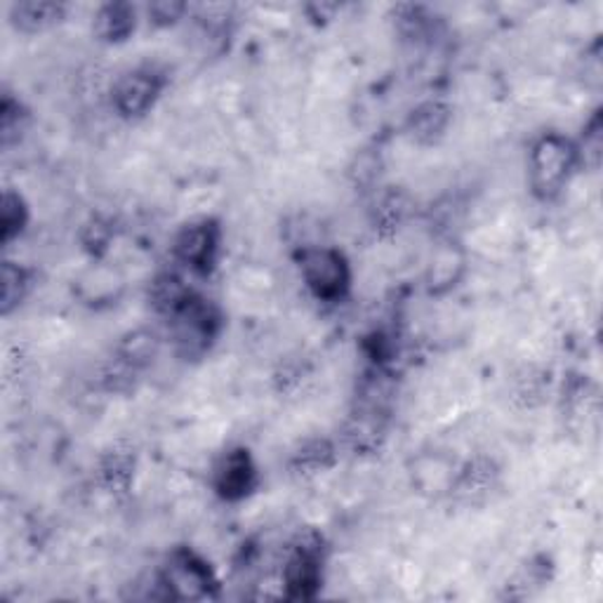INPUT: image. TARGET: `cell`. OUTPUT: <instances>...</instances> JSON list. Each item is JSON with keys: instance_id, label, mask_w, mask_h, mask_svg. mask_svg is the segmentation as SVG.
I'll return each mask as SVG.
<instances>
[{"instance_id": "6da1fadb", "label": "cell", "mask_w": 603, "mask_h": 603, "mask_svg": "<svg viewBox=\"0 0 603 603\" xmlns=\"http://www.w3.org/2000/svg\"><path fill=\"white\" fill-rule=\"evenodd\" d=\"M580 165L578 146L566 134L547 132L533 144L528 156V182L540 201H554L568 187Z\"/></svg>"}, {"instance_id": "7a4b0ae2", "label": "cell", "mask_w": 603, "mask_h": 603, "mask_svg": "<svg viewBox=\"0 0 603 603\" xmlns=\"http://www.w3.org/2000/svg\"><path fill=\"white\" fill-rule=\"evenodd\" d=\"M170 335L175 352L185 360L203 358L222 333V311L213 299L191 293L185 305L170 316Z\"/></svg>"}, {"instance_id": "3957f363", "label": "cell", "mask_w": 603, "mask_h": 603, "mask_svg": "<svg viewBox=\"0 0 603 603\" xmlns=\"http://www.w3.org/2000/svg\"><path fill=\"white\" fill-rule=\"evenodd\" d=\"M302 279L314 297L340 302L352 285V267L344 252L330 246H305L297 255Z\"/></svg>"}, {"instance_id": "277c9868", "label": "cell", "mask_w": 603, "mask_h": 603, "mask_svg": "<svg viewBox=\"0 0 603 603\" xmlns=\"http://www.w3.org/2000/svg\"><path fill=\"white\" fill-rule=\"evenodd\" d=\"M158 584L165 587V596L177 601H199L213 596L215 576L199 554L191 549H175L163 566Z\"/></svg>"}, {"instance_id": "5b68a950", "label": "cell", "mask_w": 603, "mask_h": 603, "mask_svg": "<svg viewBox=\"0 0 603 603\" xmlns=\"http://www.w3.org/2000/svg\"><path fill=\"white\" fill-rule=\"evenodd\" d=\"M165 73L154 64H142L126 71L111 87V104L118 116L138 120L156 107L165 90Z\"/></svg>"}, {"instance_id": "8992f818", "label": "cell", "mask_w": 603, "mask_h": 603, "mask_svg": "<svg viewBox=\"0 0 603 603\" xmlns=\"http://www.w3.org/2000/svg\"><path fill=\"white\" fill-rule=\"evenodd\" d=\"M222 244V226L213 217H201L185 224L177 232L173 252L175 258L196 274H210L217 264Z\"/></svg>"}, {"instance_id": "52a82bcc", "label": "cell", "mask_w": 603, "mask_h": 603, "mask_svg": "<svg viewBox=\"0 0 603 603\" xmlns=\"http://www.w3.org/2000/svg\"><path fill=\"white\" fill-rule=\"evenodd\" d=\"M323 582V547L316 535L302 537L283 566V584L291 599H311Z\"/></svg>"}, {"instance_id": "ba28073f", "label": "cell", "mask_w": 603, "mask_h": 603, "mask_svg": "<svg viewBox=\"0 0 603 603\" xmlns=\"http://www.w3.org/2000/svg\"><path fill=\"white\" fill-rule=\"evenodd\" d=\"M500 481H503L500 464L488 456H476L458 466L448 495L462 507H481L497 493Z\"/></svg>"}, {"instance_id": "9c48e42d", "label": "cell", "mask_w": 603, "mask_h": 603, "mask_svg": "<svg viewBox=\"0 0 603 603\" xmlns=\"http://www.w3.org/2000/svg\"><path fill=\"white\" fill-rule=\"evenodd\" d=\"M258 464H255L250 450L238 446L222 452L213 470V488L226 503L246 500L258 488Z\"/></svg>"}, {"instance_id": "30bf717a", "label": "cell", "mask_w": 603, "mask_h": 603, "mask_svg": "<svg viewBox=\"0 0 603 603\" xmlns=\"http://www.w3.org/2000/svg\"><path fill=\"white\" fill-rule=\"evenodd\" d=\"M67 10L69 8L64 3H55V0H20V3L10 5L8 20L14 32L36 36L62 24L67 20Z\"/></svg>"}, {"instance_id": "8fae6325", "label": "cell", "mask_w": 603, "mask_h": 603, "mask_svg": "<svg viewBox=\"0 0 603 603\" xmlns=\"http://www.w3.org/2000/svg\"><path fill=\"white\" fill-rule=\"evenodd\" d=\"M452 111L444 99H427L411 111L405 128H409V134L415 144L434 146L446 138Z\"/></svg>"}, {"instance_id": "7c38bea8", "label": "cell", "mask_w": 603, "mask_h": 603, "mask_svg": "<svg viewBox=\"0 0 603 603\" xmlns=\"http://www.w3.org/2000/svg\"><path fill=\"white\" fill-rule=\"evenodd\" d=\"M411 215V196L401 187L382 189L370 208V224L375 234L394 236Z\"/></svg>"}, {"instance_id": "4fadbf2b", "label": "cell", "mask_w": 603, "mask_h": 603, "mask_svg": "<svg viewBox=\"0 0 603 603\" xmlns=\"http://www.w3.org/2000/svg\"><path fill=\"white\" fill-rule=\"evenodd\" d=\"M138 28V8L132 3H104L93 17V32L102 43H126Z\"/></svg>"}, {"instance_id": "5bb4252c", "label": "cell", "mask_w": 603, "mask_h": 603, "mask_svg": "<svg viewBox=\"0 0 603 603\" xmlns=\"http://www.w3.org/2000/svg\"><path fill=\"white\" fill-rule=\"evenodd\" d=\"M464 271V255L458 246L444 244L439 250L431 255L429 271H427V285L429 293L444 295L450 288H456L460 276Z\"/></svg>"}, {"instance_id": "9a60e30c", "label": "cell", "mask_w": 603, "mask_h": 603, "mask_svg": "<svg viewBox=\"0 0 603 603\" xmlns=\"http://www.w3.org/2000/svg\"><path fill=\"white\" fill-rule=\"evenodd\" d=\"M338 462V448L330 439H309L291 458V470L297 476H319Z\"/></svg>"}, {"instance_id": "2e32d148", "label": "cell", "mask_w": 603, "mask_h": 603, "mask_svg": "<svg viewBox=\"0 0 603 603\" xmlns=\"http://www.w3.org/2000/svg\"><path fill=\"white\" fill-rule=\"evenodd\" d=\"M34 288V274L26 267L5 260L0 267V314L10 316L24 305Z\"/></svg>"}, {"instance_id": "e0dca14e", "label": "cell", "mask_w": 603, "mask_h": 603, "mask_svg": "<svg viewBox=\"0 0 603 603\" xmlns=\"http://www.w3.org/2000/svg\"><path fill=\"white\" fill-rule=\"evenodd\" d=\"M134 470H138V460H134L132 452L123 448H114L109 452H104L99 460V484L114 495L126 493L134 478Z\"/></svg>"}, {"instance_id": "ac0fdd59", "label": "cell", "mask_w": 603, "mask_h": 603, "mask_svg": "<svg viewBox=\"0 0 603 603\" xmlns=\"http://www.w3.org/2000/svg\"><path fill=\"white\" fill-rule=\"evenodd\" d=\"M193 291L187 288V283L182 279L177 274H170V271H165V274H158L154 281H151L149 299L158 314H163L165 319H170V316L185 305V299Z\"/></svg>"}, {"instance_id": "d6986e66", "label": "cell", "mask_w": 603, "mask_h": 603, "mask_svg": "<svg viewBox=\"0 0 603 603\" xmlns=\"http://www.w3.org/2000/svg\"><path fill=\"white\" fill-rule=\"evenodd\" d=\"M28 224V205L20 191L5 187L3 199H0V244L10 246L14 238H20Z\"/></svg>"}, {"instance_id": "ffe728a7", "label": "cell", "mask_w": 603, "mask_h": 603, "mask_svg": "<svg viewBox=\"0 0 603 603\" xmlns=\"http://www.w3.org/2000/svg\"><path fill=\"white\" fill-rule=\"evenodd\" d=\"M549 389V380L540 368L523 366L515 377H511L509 394L521 409H535L545 399V391Z\"/></svg>"}, {"instance_id": "44dd1931", "label": "cell", "mask_w": 603, "mask_h": 603, "mask_svg": "<svg viewBox=\"0 0 603 603\" xmlns=\"http://www.w3.org/2000/svg\"><path fill=\"white\" fill-rule=\"evenodd\" d=\"M156 354H158V335L142 328V330H132V333L123 338L116 356L123 358L132 368L142 370L156 358Z\"/></svg>"}, {"instance_id": "7402d4cb", "label": "cell", "mask_w": 603, "mask_h": 603, "mask_svg": "<svg viewBox=\"0 0 603 603\" xmlns=\"http://www.w3.org/2000/svg\"><path fill=\"white\" fill-rule=\"evenodd\" d=\"M28 128V109L24 104L12 97V93H3V102H0V144L3 149H10L17 144Z\"/></svg>"}, {"instance_id": "603a6c76", "label": "cell", "mask_w": 603, "mask_h": 603, "mask_svg": "<svg viewBox=\"0 0 603 603\" xmlns=\"http://www.w3.org/2000/svg\"><path fill=\"white\" fill-rule=\"evenodd\" d=\"M545 582H547V561L545 559L525 564L517 572L515 580H511L507 584V599H525V596H531Z\"/></svg>"}, {"instance_id": "cb8c5ba5", "label": "cell", "mask_w": 603, "mask_h": 603, "mask_svg": "<svg viewBox=\"0 0 603 603\" xmlns=\"http://www.w3.org/2000/svg\"><path fill=\"white\" fill-rule=\"evenodd\" d=\"M578 146V156L580 163H584L590 170H599L601 165V149H603V123L601 116L594 114V118L587 123L582 142L576 144Z\"/></svg>"}, {"instance_id": "d4e9b609", "label": "cell", "mask_w": 603, "mask_h": 603, "mask_svg": "<svg viewBox=\"0 0 603 603\" xmlns=\"http://www.w3.org/2000/svg\"><path fill=\"white\" fill-rule=\"evenodd\" d=\"M189 10L187 3H177V0H158L146 8L149 20L158 26H173L185 17Z\"/></svg>"}, {"instance_id": "484cf974", "label": "cell", "mask_w": 603, "mask_h": 603, "mask_svg": "<svg viewBox=\"0 0 603 603\" xmlns=\"http://www.w3.org/2000/svg\"><path fill=\"white\" fill-rule=\"evenodd\" d=\"M85 229H87V232H93V236H83L85 246H87L90 250H93V244H97V246H102V248L107 246V240H109V226H107V224L99 222V220H93L90 224H85Z\"/></svg>"}]
</instances>
